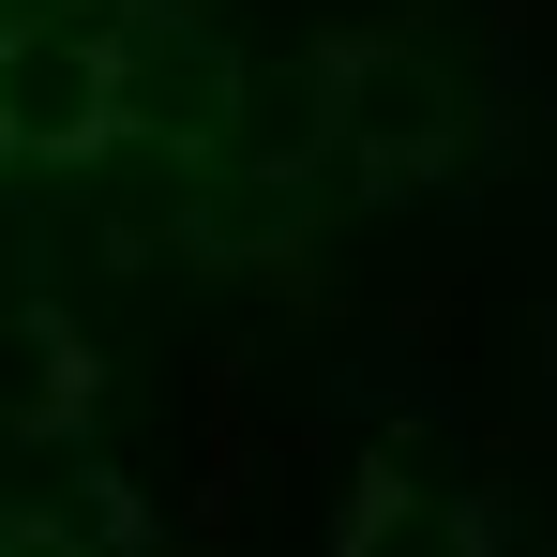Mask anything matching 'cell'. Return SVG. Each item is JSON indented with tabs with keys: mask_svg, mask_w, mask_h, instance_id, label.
<instances>
[{
	"mask_svg": "<svg viewBox=\"0 0 557 557\" xmlns=\"http://www.w3.org/2000/svg\"><path fill=\"white\" fill-rule=\"evenodd\" d=\"M121 121V15L61 0V15H15L0 30V151H91Z\"/></svg>",
	"mask_w": 557,
	"mask_h": 557,
	"instance_id": "1",
	"label": "cell"
},
{
	"mask_svg": "<svg viewBox=\"0 0 557 557\" xmlns=\"http://www.w3.org/2000/svg\"><path fill=\"white\" fill-rule=\"evenodd\" d=\"M332 136H362V151H422V136H437V76H422L407 46H347V61H332Z\"/></svg>",
	"mask_w": 557,
	"mask_h": 557,
	"instance_id": "2",
	"label": "cell"
},
{
	"mask_svg": "<svg viewBox=\"0 0 557 557\" xmlns=\"http://www.w3.org/2000/svg\"><path fill=\"white\" fill-rule=\"evenodd\" d=\"M347 557H482V528H467L453 497H362L347 512Z\"/></svg>",
	"mask_w": 557,
	"mask_h": 557,
	"instance_id": "3",
	"label": "cell"
},
{
	"mask_svg": "<svg viewBox=\"0 0 557 557\" xmlns=\"http://www.w3.org/2000/svg\"><path fill=\"white\" fill-rule=\"evenodd\" d=\"M46 15H61V0H46Z\"/></svg>",
	"mask_w": 557,
	"mask_h": 557,
	"instance_id": "4",
	"label": "cell"
}]
</instances>
